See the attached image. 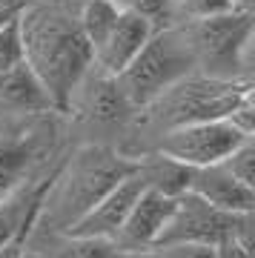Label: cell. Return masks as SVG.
<instances>
[{"label": "cell", "instance_id": "3", "mask_svg": "<svg viewBox=\"0 0 255 258\" xmlns=\"http://www.w3.org/2000/svg\"><path fill=\"white\" fill-rule=\"evenodd\" d=\"M255 92V81H221L201 72L183 75L169 89L152 98L144 109H138L129 135L120 144V152L138 158L152 147L161 132L204 120L227 118L246 95Z\"/></svg>", "mask_w": 255, "mask_h": 258}, {"label": "cell", "instance_id": "21", "mask_svg": "<svg viewBox=\"0 0 255 258\" xmlns=\"http://www.w3.org/2000/svg\"><path fill=\"white\" fill-rule=\"evenodd\" d=\"M221 164L241 181V184L255 189V138H244Z\"/></svg>", "mask_w": 255, "mask_h": 258}, {"label": "cell", "instance_id": "15", "mask_svg": "<svg viewBox=\"0 0 255 258\" xmlns=\"http://www.w3.org/2000/svg\"><path fill=\"white\" fill-rule=\"evenodd\" d=\"M49 178H52V172L37 178V181H29L18 192H12L9 198L0 201V249L26 241L29 230L37 218V210H40V198L49 186Z\"/></svg>", "mask_w": 255, "mask_h": 258}, {"label": "cell", "instance_id": "23", "mask_svg": "<svg viewBox=\"0 0 255 258\" xmlns=\"http://www.w3.org/2000/svg\"><path fill=\"white\" fill-rule=\"evenodd\" d=\"M252 95H246L244 101L227 115V120L241 132V135H255V101H252Z\"/></svg>", "mask_w": 255, "mask_h": 258}, {"label": "cell", "instance_id": "16", "mask_svg": "<svg viewBox=\"0 0 255 258\" xmlns=\"http://www.w3.org/2000/svg\"><path fill=\"white\" fill-rule=\"evenodd\" d=\"M26 247L43 252V258H120V249L112 238L72 235V232H37L29 230Z\"/></svg>", "mask_w": 255, "mask_h": 258}, {"label": "cell", "instance_id": "22", "mask_svg": "<svg viewBox=\"0 0 255 258\" xmlns=\"http://www.w3.org/2000/svg\"><path fill=\"white\" fill-rule=\"evenodd\" d=\"M20 60H23V37L18 18H9L6 23H0V72L18 66Z\"/></svg>", "mask_w": 255, "mask_h": 258}, {"label": "cell", "instance_id": "29", "mask_svg": "<svg viewBox=\"0 0 255 258\" xmlns=\"http://www.w3.org/2000/svg\"><path fill=\"white\" fill-rule=\"evenodd\" d=\"M120 258H155V252L152 249H141V252H123Z\"/></svg>", "mask_w": 255, "mask_h": 258}, {"label": "cell", "instance_id": "9", "mask_svg": "<svg viewBox=\"0 0 255 258\" xmlns=\"http://www.w3.org/2000/svg\"><path fill=\"white\" fill-rule=\"evenodd\" d=\"M244 138H255V135H241L227 118H218L161 132L149 149H155L172 161H181L186 166H207L224 161Z\"/></svg>", "mask_w": 255, "mask_h": 258}, {"label": "cell", "instance_id": "20", "mask_svg": "<svg viewBox=\"0 0 255 258\" xmlns=\"http://www.w3.org/2000/svg\"><path fill=\"white\" fill-rule=\"evenodd\" d=\"M123 12H132L144 18L152 29L169 26L172 23V3L175 0H115Z\"/></svg>", "mask_w": 255, "mask_h": 258}, {"label": "cell", "instance_id": "13", "mask_svg": "<svg viewBox=\"0 0 255 258\" xmlns=\"http://www.w3.org/2000/svg\"><path fill=\"white\" fill-rule=\"evenodd\" d=\"M186 189L195 192L198 198H204V201H210L218 210H227V212L255 210V189L241 184L221 161L218 164H207V166H192Z\"/></svg>", "mask_w": 255, "mask_h": 258}, {"label": "cell", "instance_id": "18", "mask_svg": "<svg viewBox=\"0 0 255 258\" xmlns=\"http://www.w3.org/2000/svg\"><path fill=\"white\" fill-rule=\"evenodd\" d=\"M118 15H120V6L115 0H81L78 3V23H81L83 37L89 40L92 55L103 43V37L112 32Z\"/></svg>", "mask_w": 255, "mask_h": 258}, {"label": "cell", "instance_id": "17", "mask_svg": "<svg viewBox=\"0 0 255 258\" xmlns=\"http://www.w3.org/2000/svg\"><path fill=\"white\" fill-rule=\"evenodd\" d=\"M135 161H138V172H141V178H144V184L149 186V189H158V192L172 195V198L186 192L192 166L181 164V161H172V158L161 155L155 149L141 152Z\"/></svg>", "mask_w": 255, "mask_h": 258}, {"label": "cell", "instance_id": "19", "mask_svg": "<svg viewBox=\"0 0 255 258\" xmlns=\"http://www.w3.org/2000/svg\"><path fill=\"white\" fill-rule=\"evenodd\" d=\"M241 0H175L172 3V23H195L204 18H218L235 9Z\"/></svg>", "mask_w": 255, "mask_h": 258}, {"label": "cell", "instance_id": "28", "mask_svg": "<svg viewBox=\"0 0 255 258\" xmlns=\"http://www.w3.org/2000/svg\"><path fill=\"white\" fill-rule=\"evenodd\" d=\"M20 247H23V241H20V244H9V247H3V249H0V258H12Z\"/></svg>", "mask_w": 255, "mask_h": 258}, {"label": "cell", "instance_id": "31", "mask_svg": "<svg viewBox=\"0 0 255 258\" xmlns=\"http://www.w3.org/2000/svg\"><path fill=\"white\" fill-rule=\"evenodd\" d=\"M120 255H123V252H120Z\"/></svg>", "mask_w": 255, "mask_h": 258}, {"label": "cell", "instance_id": "26", "mask_svg": "<svg viewBox=\"0 0 255 258\" xmlns=\"http://www.w3.org/2000/svg\"><path fill=\"white\" fill-rule=\"evenodd\" d=\"M29 3H32V0H0V12L15 18V15H20V12L26 9Z\"/></svg>", "mask_w": 255, "mask_h": 258}, {"label": "cell", "instance_id": "10", "mask_svg": "<svg viewBox=\"0 0 255 258\" xmlns=\"http://www.w3.org/2000/svg\"><path fill=\"white\" fill-rule=\"evenodd\" d=\"M175 207L172 195H164L158 189H149L144 186V192L135 198L129 215L123 218L118 235H115V244H118L120 252H141V249H152L155 247L158 235L164 230V224L169 221V212Z\"/></svg>", "mask_w": 255, "mask_h": 258}, {"label": "cell", "instance_id": "8", "mask_svg": "<svg viewBox=\"0 0 255 258\" xmlns=\"http://www.w3.org/2000/svg\"><path fill=\"white\" fill-rule=\"evenodd\" d=\"M252 212L218 210L186 189V192L175 195V207L169 212V221L164 224V230L158 235L155 247L192 244V247L215 249L218 244H227V241H241V244L252 247Z\"/></svg>", "mask_w": 255, "mask_h": 258}, {"label": "cell", "instance_id": "2", "mask_svg": "<svg viewBox=\"0 0 255 258\" xmlns=\"http://www.w3.org/2000/svg\"><path fill=\"white\" fill-rule=\"evenodd\" d=\"M138 169L135 158L123 155L112 144L83 141L72 149V155L55 164L49 186L40 198V210L32 224L37 232H63L83 212Z\"/></svg>", "mask_w": 255, "mask_h": 258}, {"label": "cell", "instance_id": "12", "mask_svg": "<svg viewBox=\"0 0 255 258\" xmlns=\"http://www.w3.org/2000/svg\"><path fill=\"white\" fill-rule=\"evenodd\" d=\"M43 112H57L43 81L32 72L26 60L0 72V120L32 118Z\"/></svg>", "mask_w": 255, "mask_h": 258}, {"label": "cell", "instance_id": "7", "mask_svg": "<svg viewBox=\"0 0 255 258\" xmlns=\"http://www.w3.org/2000/svg\"><path fill=\"white\" fill-rule=\"evenodd\" d=\"M138 109L120 92L118 78L103 72L92 63L75 83L72 95L66 101L63 118H72L75 126H81L83 141H100V144H123L132 129Z\"/></svg>", "mask_w": 255, "mask_h": 258}, {"label": "cell", "instance_id": "27", "mask_svg": "<svg viewBox=\"0 0 255 258\" xmlns=\"http://www.w3.org/2000/svg\"><path fill=\"white\" fill-rule=\"evenodd\" d=\"M12 258H43V252H37L35 247H26V244H23V247H20Z\"/></svg>", "mask_w": 255, "mask_h": 258}, {"label": "cell", "instance_id": "14", "mask_svg": "<svg viewBox=\"0 0 255 258\" xmlns=\"http://www.w3.org/2000/svg\"><path fill=\"white\" fill-rule=\"evenodd\" d=\"M149 35H152V26H149L144 18H138V15H132V12L120 9L112 32L103 37V43L95 49L92 63L98 66V69H103V72L118 75L120 69L141 52V46L146 43Z\"/></svg>", "mask_w": 255, "mask_h": 258}, {"label": "cell", "instance_id": "5", "mask_svg": "<svg viewBox=\"0 0 255 258\" xmlns=\"http://www.w3.org/2000/svg\"><path fill=\"white\" fill-rule=\"evenodd\" d=\"M189 72H195V57H192L186 29L181 23H169V26L152 29L141 52L115 78L126 101L135 109H144L152 98H158L164 89H169L175 81H181Z\"/></svg>", "mask_w": 255, "mask_h": 258}, {"label": "cell", "instance_id": "11", "mask_svg": "<svg viewBox=\"0 0 255 258\" xmlns=\"http://www.w3.org/2000/svg\"><path fill=\"white\" fill-rule=\"evenodd\" d=\"M144 186H146L144 178L135 169L132 175H126L120 184H115L89 212H83L81 218L63 232H72V235H95V238H115L120 230V224H123V218L132 210L135 198L144 192Z\"/></svg>", "mask_w": 255, "mask_h": 258}, {"label": "cell", "instance_id": "24", "mask_svg": "<svg viewBox=\"0 0 255 258\" xmlns=\"http://www.w3.org/2000/svg\"><path fill=\"white\" fill-rule=\"evenodd\" d=\"M155 258H215L212 247H192V244H175V247H155Z\"/></svg>", "mask_w": 255, "mask_h": 258}, {"label": "cell", "instance_id": "30", "mask_svg": "<svg viewBox=\"0 0 255 258\" xmlns=\"http://www.w3.org/2000/svg\"><path fill=\"white\" fill-rule=\"evenodd\" d=\"M9 18H12V15H3V12H0V23H6ZM15 18H18V15H15Z\"/></svg>", "mask_w": 255, "mask_h": 258}, {"label": "cell", "instance_id": "1", "mask_svg": "<svg viewBox=\"0 0 255 258\" xmlns=\"http://www.w3.org/2000/svg\"><path fill=\"white\" fill-rule=\"evenodd\" d=\"M78 3L81 0H32L18 15L23 60L43 81L60 115L75 83L92 66V46L78 23Z\"/></svg>", "mask_w": 255, "mask_h": 258}, {"label": "cell", "instance_id": "6", "mask_svg": "<svg viewBox=\"0 0 255 258\" xmlns=\"http://www.w3.org/2000/svg\"><path fill=\"white\" fill-rule=\"evenodd\" d=\"M60 112L0 120V201L29 181L49 175L60 138Z\"/></svg>", "mask_w": 255, "mask_h": 258}, {"label": "cell", "instance_id": "4", "mask_svg": "<svg viewBox=\"0 0 255 258\" xmlns=\"http://www.w3.org/2000/svg\"><path fill=\"white\" fill-rule=\"evenodd\" d=\"M195 57V72L221 81H255V3L241 0L218 18L181 23Z\"/></svg>", "mask_w": 255, "mask_h": 258}, {"label": "cell", "instance_id": "25", "mask_svg": "<svg viewBox=\"0 0 255 258\" xmlns=\"http://www.w3.org/2000/svg\"><path fill=\"white\" fill-rule=\"evenodd\" d=\"M215 258H252V247L241 241H227L215 247Z\"/></svg>", "mask_w": 255, "mask_h": 258}]
</instances>
